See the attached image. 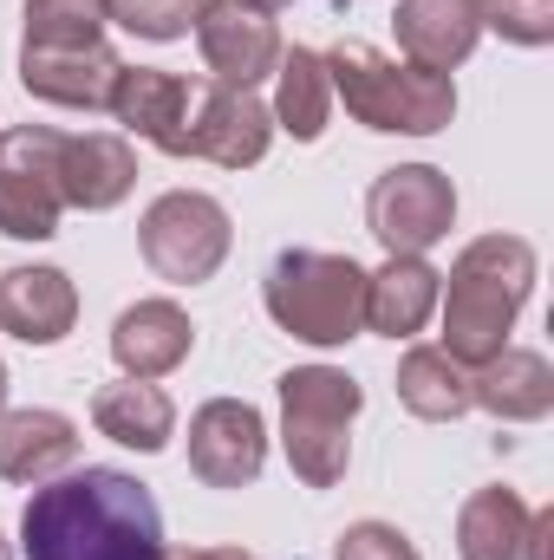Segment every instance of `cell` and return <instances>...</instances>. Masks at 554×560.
Returning a JSON list of instances; mask_svg holds the SVG:
<instances>
[{
	"label": "cell",
	"instance_id": "6da1fadb",
	"mask_svg": "<svg viewBox=\"0 0 554 560\" xmlns=\"http://www.w3.org/2000/svg\"><path fill=\"white\" fill-rule=\"evenodd\" d=\"M163 509L131 469L72 463L20 509V560H163Z\"/></svg>",
	"mask_w": 554,
	"mask_h": 560
},
{
	"label": "cell",
	"instance_id": "7a4b0ae2",
	"mask_svg": "<svg viewBox=\"0 0 554 560\" xmlns=\"http://www.w3.org/2000/svg\"><path fill=\"white\" fill-rule=\"evenodd\" d=\"M529 293H535V248L522 235H503V229L496 235H476L450 261L443 293H437V306H443V352L457 365L496 359L509 346Z\"/></svg>",
	"mask_w": 554,
	"mask_h": 560
},
{
	"label": "cell",
	"instance_id": "3957f363",
	"mask_svg": "<svg viewBox=\"0 0 554 560\" xmlns=\"http://www.w3.org/2000/svg\"><path fill=\"white\" fill-rule=\"evenodd\" d=\"M326 59L333 98L346 105L353 125L385 131V138H437L457 118V79L450 72H424V66H399L366 39H339Z\"/></svg>",
	"mask_w": 554,
	"mask_h": 560
},
{
	"label": "cell",
	"instance_id": "277c9868",
	"mask_svg": "<svg viewBox=\"0 0 554 560\" xmlns=\"http://www.w3.org/2000/svg\"><path fill=\"white\" fill-rule=\"evenodd\" d=\"M262 306L287 339L333 352L366 332V268L326 248H280L262 275Z\"/></svg>",
	"mask_w": 554,
	"mask_h": 560
},
{
	"label": "cell",
	"instance_id": "5b68a950",
	"mask_svg": "<svg viewBox=\"0 0 554 560\" xmlns=\"http://www.w3.org/2000/svg\"><path fill=\"white\" fill-rule=\"evenodd\" d=\"M275 398H280V450H287V469L307 489L346 482L353 418L366 411L359 378H346L339 365H293V372L275 378Z\"/></svg>",
	"mask_w": 554,
	"mask_h": 560
},
{
	"label": "cell",
	"instance_id": "8992f818",
	"mask_svg": "<svg viewBox=\"0 0 554 560\" xmlns=\"http://www.w3.org/2000/svg\"><path fill=\"white\" fill-rule=\"evenodd\" d=\"M138 248L150 275L170 287H203L222 275L229 248H235V222L216 196L203 189H163L138 222Z\"/></svg>",
	"mask_w": 554,
	"mask_h": 560
},
{
	"label": "cell",
	"instance_id": "52a82bcc",
	"mask_svg": "<svg viewBox=\"0 0 554 560\" xmlns=\"http://www.w3.org/2000/svg\"><path fill=\"white\" fill-rule=\"evenodd\" d=\"M366 229L385 255H430L457 229V183L437 163L379 170L366 189Z\"/></svg>",
	"mask_w": 554,
	"mask_h": 560
},
{
	"label": "cell",
	"instance_id": "ba28073f",
	"mask_svg": "<svg viewBox=\"0 0 554 560\" xmlns=\"http://www.w3.org/2000/svg\"><path fill=\"white\" fill-rule=\"evenodd\" d=\"M275 143V118L255 92L216 85V79H189V118H183V150L222 170H255Z\"/></svg>",
	"mask_w": 554,
	"mask_h": 560
},
{
	"label": "cell",
	"instance_id": "9c48e42d",
	"mask_svg": "<svg viewBox=\"0 0 554 560\" xmlns=\"http://www.w3.org/2000/svg\"><path fill=\"white\" fill-rule=\"evenodd\" d=\"M268 469V418L249 398H209L189 418V476L203 489H249Z\"/></svg>",
	"mask_w": 554,
	"mask_h": 560
},
{
	"label": "cell",
	"instance_id": "30bf717a",
	"mask_svg": "<svg viewBox=\"0 0 554 560\" xmlns=\"http://www.w3.org/2000/svg\"><path fill=\"white\" fill-rule=\"evenodd\" d=\"M189 33H196V52H203V66H209L216 85L255 92L262 79H275L280 26L268 13H255V7H242V0H203Z\"/></svg>",
	"mask_w": 554,
	"mask_h": 560
},
{
	"label": "cell",
	"instance_id": "8fae6325",
	"mask_svg": "<svg viewBox=\"0 0 554 560\" xmlns=\"http://www.w3.org/2000/svg\"><path fill=\"white\" fill-rule=\"evenodd\" d=\"M53 183H59L66 209L105 215L138 189V150H131L125 131H79V138L66 131L59 156H53Z\"/></svg>",
	"mask_w": 554,
	"mask_h": 560
},
{
	"label": "cell",
	"instance_id": "7c38bea8",
	"mask_svg": "<svg viewBox=\"0 0 554 560\" xmlns=\"http://www.w3.org/2000/svg\"><path fill=\"white\" fill-rule=\"evenodd\" d=\"M125 59L99 39V46H20V85L39 105L59 112H105L112 85H118Z\"/></svg>",
	"mask_w": 554,
	"mask_h": 560
},
{
	"label": "cell",
	"instance_id": "4fadbf2b",
	"mask_svg": "<svg viewBox=\"0 0 554 560\" xmlns=\"http://www.w3.org/2000/svg\"><path fill=\"white\" fill-rule=\"evenodd\" d=\"M105 112L125 125V138L150 143V150H163V156H189V150H183L189 79H176V72H163V66H125Z\"/></svg>",
	"mask_w": 554,
	"mask_h": 560
},
{
	"label": "cell",
	"instance_id": "5bb4252c",
	"mask_svg": "<svg viewBox=\"0 0 554 560\" xmlns=\"http://www.w3.org/2000/svg\"><path fill=\"white\" fill-rule=\"evenodd\" d=\"M79 319V287L66 268H7L0 275V332L20 346H59Z\"/></svg>",
	"mask_w": 554,
	"mask_h": 560
},
{
	"label": "cell",
	"instance_id": "9a60e30c",
	"mask_svg": "<svg viewBox=\"0 0 554 560\" xmlns=\"http://www.w3.org/2000/svg\"><path fill=\"white\" fill-rule=\"evenodd\" d=\"M196 352V326L176 300H138L112 319V359L125 378H170L183 359Z\"/></svg>",
	"mask_w": 554,
	"mask_h": 560
},
{
	"label": "cell",
	"instance_id": "2e32d148",
	"mask_svg": "<svg viewBox=\"0 0 554 560\" xmlns=\"http://www.w3.org/2000/svg\"><path fill=\"white\" fill-rule=\"evenodd\" d=\"M470 411L496 423H542L554 411V365L529 346H503L496 359L470 365Z\"/></svg>",
	"mask_w": 554,
	"mask_h": 560
},
{
	"label": "cell",
	"instance_id": "e0dca14e",
	"mask_svg": "<svg viewBox=\"0 0 554 560\" xmlns=\"http://www.w3.org/2000/svg\"><path fill=\"white\" fill-rule=\"evenodd\" d=\"M72 463H79V423L66 411H46V405L0 411V482L39 489Z\"/></svg>",
	"mask_w": 554,
	"mask_h": 560
},
{
	"label": "cell",
	"instance_id": "ac0fdd59",
	"mask_svg": "<svg viewBox=\"0 0 554 560\" xmlns=\"http://www.w3.org/2000/svg\"><path fill=\"white\" fill-rule=\"evenodd\" d=\"M392 33H399V52L412 66H424V72H457L476 52L483 20H476V0H399Z\"/></svg>",
	"mask_w": 554,
	"mask_h": 560
},
{
	"label": "cell",
	"instance_id": "d6986e66",
	"mask_svg": "<svg viewBox=\"0 0 554 560\" xmlns=\"http://www.w3.org/2000/svg\"><path fill=\"white\" fill-rule=\"evenodd\" d=\"M437 293H443V275L424 255H385V268L366 275V332H385V339L424 332V319L437 313Z\"/></svg>",
	"mask_w": 554,
	"mask_h": 560
},
{
	"label": "cell",
	"instance_id": "ffe728a7",
	"mask_svg": "<svg viewBox=\"0 0 554 560\" xmlns=\"http://www.w3.org/2000/svg\"><path fill=\"white\" fill-rule=\"evenodd\" d=\"M92 430L112 436V443H125V450H138V456H157V450H170V436H176V405H170V392L150 385V378H118V385H99V398H92Z\"/></svg>",
	"mask_w": 554,
	"mask_h": 560
},
{
	"label": "cell",
	"instance_id": "44dd1931",
	"mask_svg": "<svg viewBox=\"0 0 554 560\" xmlns=\"http://www.w3.org/2000/svg\"><path fill=\"white\" fill-rule=\"evenodd\" d=\"M275 131H287L293 143H320L326 138V118H333V79H326V59L313 46H280L275 66V105H268Z\"/></svg>",
	"mask_w": 554,
	"mask_h": 560
},
{
	"label": "cell",
	"instance_id": "7402d4cb",
	"mask_svg": "<svg viewBox=\"0 0 554 560\" xmlns=\"http://www.w3.org/2000/svg\"><path fill=\"white\" fill-rule=\"evenodd\" d=\"M529 502L503 482L476 489L463 509H457V555L463 560H522V541H529Z\"/></svg>",
	"mask_w": 554,
	"mask_h": 560
},
{
	"label": "cell",
	"instance_id": "603a6c76",
	"mask_svg": "<svg viewBox=\"0 0 554 560\" xmlns=\"http://www.w3.org/2000/svg\"><path fill=\"white\" fill-rule=\"evenodd\" d=\"M392 385H399V405L424 423H457L470 411V365H457L443 346H412Z\"/></svg>",
	"mask_w": 554,
	"mask_h": 560
},
{
	"label": "cell",
	"instance_id": "cb8c5ba5",
	"mask_svg": "<svg viewBox=\"0 0 554 560\" xmlns=\"http://www.w3.org/2000/svg\"><path fill=\"white\" fill-rule=\"evenodd\" d=\"M59 215H66V202H59V189L46 176L0 163V235L7 242H53Z\"/></svg>",
	"mask_w": 554,
	"mask_h": 560
},
{
	"label": "cell",
	"instance_id": "d4e9b609",
	"mask_svg": "<svg viewBox=\"0 0 554 560\" xmlns=\"http://www.w3.org/2000/svg\"><path fill=\"white\" fill-rule=\"evenodd\" d=\"M20 46H99L112 26V0H26Z\"/></svg>",
	"mask_w": 554,
	"mask_h": 560
},
{
	"label": "cell",
	"instance_id": "484cf974",
	"mask_svg": "<svg viewBox=\"0 0 554 560\" xmlns=\"http://www.w3.org/2000/svg\"><path fill=\"white\" fill-rule=\"evenodd\" d=\"M483 33H503L509 46H554V0H476Z\"/></svg>",
	"mask_w": 554,
	"mask_h": 560
},
{
	"label": "cell",
	"instance_id": "4316f807",
	"mask_svg": "<svg viewBox=\"0 0 554 560\" xmlns=\"http://www.w3.org/2000/svg\"><path fill=\"white\" fill-rule=\"evenodd\" d=\"M196 7L203 0H112V26L163 46V39H183L196 26Z\"/></svg>",
	"mask_w": 554,
	"mask_h": 560
},
{
	"label": "cell",
	"instance_id": "83f0119b",
	"mask_svg": "<svg viewBox=\"0 0 554 560\" xmlns=\"http://www.w3.org/2000/svg\"><path fill=\"white\" fill-rule=\"evenodd\" d=\"M333 560H424V555L412 548V535L392 528V522H353V528L339 535Z\"/></svg>",
	"mask_w": 554,
	"mask_h": 560
},
{
	"label": "cell",
	"instance_id": "f1b7e54d",
	"mask_svg": "<svg viewBox=\"0 0 554 560\" xmlns=\"http://www.w3.org/2000/svg\"><path fill=\"white\" fill-rule=\"evenodd\" d=\"M522 560H554V509H535V515H529V541H522Z\"/></svg>",
	"mask_w": 554,
	"mask_h": 560
},
{
	"label": "cell",
	"instance_id": "f546056e",
	"mask_svg": "<svg viewBox=\"0 0 554 560\" xmlns=\"http://www.w3.org/2000/svg\"><path fill=\"white\" fill-rule=\"evenodd\" d=\"M163 560H262L249 548H183V555H163Z\"/></svg>",
	"mask_w": 554,
	"mask_h": 560
},
{
	"label": "cell",
	"instance_id": "4dcf8cb0",
	"mask_svg": "<svg viewBox=\"0 0 554 560\" xmlns=\"http://www.w3.org/2000/svg\"><path fill=\"white\" fill-rule=\"evenodd\" d=\"M242 7H255V13H280V7H293V0H242Z\"/></svg>",
	"mask_w": 554,
	"mask_h": 560
},
{
	"label": "cell",
	"instance_id": "1f68e13d",
	"mask_svg": "<svg viewBox=\"0 0 554 560\" xmlns=\"http://www.w3.org/2000/svg\"><path fill=\"white\" fill-rule=\"evenodd\" d=\"M0 411H7V365H0Z\"/></svg>",
	"mask_w": 554,
	"mask_h": 560
},
{
	"label": "cell",
	"instance_id": "d6a6232c",
	"mask_svg": "<svg viewBox=\"0 0 554 560\" xmlns=\"http://www.w3.org/2000/svg\"><path fill=\"white\" fill-rule=\"evenodd\" d=\"M0 560H13V548H7V535H0Z\"/></svg>",
	"mask_w": 554,
	"mask_h": 560
},
{
	"label": "cell",
	"instance_id": "836d02e7",
	"mask_svg": "<svg viewBox=\"0 0 554 560\" xmlns=\"http://www.w3.org/2000/svg\"><path fill=\"white\" fill-rule=\"evenodd\" d=\"M339 7H353V0H339Z\"/></svg>",
	"mask_w": 554,
	"mask_h": 560
}]
</instances>
